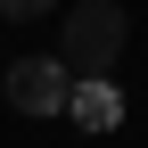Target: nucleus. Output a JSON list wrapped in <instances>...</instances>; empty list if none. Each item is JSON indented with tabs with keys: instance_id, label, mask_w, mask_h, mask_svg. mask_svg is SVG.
Segmentation results:
<instances>
[{
	"instance_id": "2",
	"label": "nucleus",
	"mask_w": 148,
	"mask_h": 148,
	"mask_svg": "<svg viewBox=\"0 0 148 148\" xmlns=\"http://www.w3.org/2000/svg\"><path fill=\"white\" fill-rule=\"evenodd\" d=\"M8 107L58 115V107H66V66H58V58H16V66H8Z\"/></svg>"
},
{
	"instance_id": "3",
	"label": "nucleus",
	"mask_w": 148,
	"mask_h": 148,
	"mask_svg": "<svg viewBox=\"0 0 148 148\" xmlns=\"http://www.w3.org/2000/svg\"><path fill=\"white\" fill-rule=\"evenodd\" d=\"M58 115H74L82 132H115V123H123V99H115L107 74H82V82H66V107H58Z\"/></svg>"
},
{
	"instance_id": "1",
	"label": "nucleus",
	"mask_w": 148,
	"mask_h": 148,
	"mask_svg": "<svg viewBox=\"0 0 148 148\" xmlns=\"http://www.w3.org/2000/svg\"><path fill=\"white\" fill-rule=\"evenodd\" d=\"M115 49H123V8H115V0H82V8L66 16V58H58V66H74V74H107Z\"/></svg>"
},
{
	"instance_id": "4",
	"label": "nucleus",
	"mask_w": 148,
	"mask_h": 148,
	"mask_svg": "<svg viewBox=\"0 0 148 148\" xmlns=\"http://www.w3.org/2000/svg\"><path fill=\"white\" fill-rule=\"evenodd\" d=\"M49 0H0V16H41Z\"/></svg>"
}]
</instances>
